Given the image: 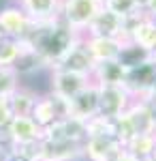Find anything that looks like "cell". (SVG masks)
Wrapping results in <instances>:
<instances>
[{"label":"cell","mask_w":156,"mask_h":161,"mask_svg":"<svg viewBox=\"0 0 156 161\" xmlns=\"http://www.w3.org/2000/svg\"><path fill=\"white\" fill-rule=\"evenodd\" d=\"M79 39L81 37H77L58 17V19H51V22H32L28 35L19 43L34 50L43 58V62L47 64V69H54Z\"/></svg>","instance_id":"1"},{"label":"cell","mask_w":156,"mask_h":161,"mask_svg":"<svg viewBox=\"0 0 156 161\" xmlns=\"http://www.w3.org/2000/svg\"><path fill=\"white\" fill-rule=\"evenodd\" d=\"M103 4L96 0H62L60 2V19L71 28L77 37H84L90 22L94 19Z\"/></svg>","instance_id":"2"},{"label":"cell","mask_w":156,"mask_h":161,"mask_svg":"<svg viewBox=\"0 0 156 161\" xmlns=\"http://www.w3.org/2000/svg\"><path fill=\"white\" fill-rule=\"evenodd\" d=\"M156 82V60L150 58V60L141 62L137 67H133L126 71L124 75V90L131 95L133 99H143L145 95L152 90Z\"/></svg>","instance_id":"3"},{"label":"cell","mask_w":156,"mask_h":161,"mask_svg":"<svg viewBox=\"0 0 156 161\" xmlns=\"http://www.w3.org/2000/svg\"><path fill=\"white\" fill-rule=\"evenodd\" d=\"M66 116H69V101L51 95L49 90L45 95H39L36 97L34 105H32V112H30V118L41 129H45L54 120H60V118H66Z\"/></svg>","instance_id":"4"},{"label":"cell","mask_w":156,"mask_h":161,"mask_svg":"<svg viewBox=\"0 0 156 161\" xmlns=\"http://www.w3.org/2000/svg\"><path fill=\"white\" fill-rule=\"evenodd\" d=\"M86 123L75 118V116H66L60 120H54L43 129V137L41 140H54V142H75V144H84L86 142Z\"/></svg>","instance_id":"5"},{"label":"cell","mask_w":156,"mask_h":161,"mask_svg":"<svg viewBox=\"0 0 156 161\" xmlns=\"http://www.w3.org/2000/svg\"><path fill=\"white\" fill-rule=\"evenodd\" d=\"M49 92L60 97L64 101H71L79 90H84L90 84V77L86 75H77L71 71H62V69H49Z\"/></svg>","instance_id":"6"},{"label":"cell","mask_w":156,"mask_h":161,"mask_svg":"<svg viewBox=\"0 0 156 161\" xmlns=\"http://www.w3.org/2000/svg\"><path fill=\"white\" fill-rule=\"evenodd\" d=\"M133 97L124 86H98V116L116 118L128 110Z\"/></svg>","instance_id":"7"},{"label":"cell","mask_w":156,"mask_h":161,"mask_svg":"<svg viewBox=\"0 0 156 161\" xmlns=\"http://www.w3.org/2000/svg\"><path fill=\"white\" fill-rule=\"evenodd\" d=\"M30 26H32V19L22 11L19 4H9V7L0 9V32H2V37L22 41L28 35Z\"/></svg>","instance_id":"8"},{"label":"cell","mask_w":156,"mask_h":161,"mask_svg":"<svg viewBox=\"0 0 156 161\" xmlns=\"http://www.w3.org/2000/svg\"><path fill=\"white\" fill-rule=\"evenodd\" d=\"M96 114H98V86L90 80V84L69 101V116H75L86 123Z\"/></svg>","instance_id":"9"},{"label":"cell","mask_w":156,"mask_h":161,"mask_svg":"<svg viewBox=\"0 0 156 161\" xmlns=\"http://www.w3.org/2000/svg\"><path fill=\"white\" fill-rule=\"evenodd\" d=\"M88 37H107V39H120L124 41L122 35V17L116 13L107 11L105 7H101L98 13L94 15V19L90 22L88 30H86Z\"/></svg>","instance_id":"10"},{"label":"cell","mask_w":156,"mask_h":161,"mask_svg":"<svg viewBox=\"0 0 156 161\" xmlns=\"http://www.w3.org/2000/svg\"><path fill=\"white\" fill-rule=\"evenodd\" d=\"M81 43L88 50V54L92 56V60L96 62H107V60H118L122 52V45L124 41L120 39H107V37H88L84 35L81 37Z\"/></svg>","instance_id":"11"},{"label":"cell","mask_w":156,"mask_h":161,"mask_svg":"<svg viewBox=\"0 0 156 161\" xmlns=\"http://www.w3.org/2000/svg\"><path fill=\"white\" fill-rule=\"evenodd\" d=\"M54 69H62V71H71V73L90 77V75H92V69H94V60H92V56L88 54V50L84 47V43H81V39H79L71 50L64 54V58H62Z\"/></svg>","instance_id":"12"},{"label":"cell","mask_w":156,"mask_h":161,"mask_svg":"<svg viewBox=\"0 0 156 161\" xmlns=\"http://www.w3.org/2000/svg\"><path fill=\"white\" fill-rule=\"evenodd\" d=\"M81 159H84L81 144L41 140V161H81Z\"/></svg>","instance_id":"13"},{"label":"cell","mask_w":156,"mask_h":161,"mask_svg":"<svg viewBox=\"0 0 156 161\" xmlns=\"http://www.w3.org/2000/svg\"><path fill=\"white\" fill-rule=\"evenodd\" d=\"M120 148H122V146L111 136L88 137L84 144H81L84 161H111V159H113V155H116Z\"/></svg>","instance_id":"14"},{"label":"cell","mask_w":156,"mask_h":161,"mask_svg":"<svg viewBox=\"0 0 156 161\" xmlns=\"http://www.w3.org/2000/svg\"><path fill=\"white\" fill-rule=\"evenodd\" d=\"M9 136L13 137L15 146L19 144H30V142H39L43 137V129L30 118V116H15L11 125L7 127Z\"/></svg>","instance_id":"15"},{"label":"cell","mask_w":156,"mask_h":161,"mask_svg":"<svg viewBox=\"0 0 156 161\" xmlns=\"http://www.w3.org/2000/svg\"><path fill=\"white\" fill-rule=\"evenodd\" d=\"M62 0H19L17 4L32 22H51L60 17Z\"/></svg>","instance_id":"16"},{"label":"cell","mask_w":156,"mask_h":161,"mask_svg":"<svg viewBox=\"0 0 156 161\" xmlns=\"http://www.w3.org/2000/svg\"><path fill=\"white\" fill-rule=\"evenodd\" d=\"M126 69L118 60H107V62H96L90 80L96 86H122L124 84Z\"/></svg>","instance_id":"17"},{"label":"cell","mask_w":156,"mask_h":161,"mask_svg":"<svg viewBox=\"0 0 156 161\" xmlns=\"http://www.w3.org/2000/svg\"><path fill=\"white\" fill-rule=\"evenodd\" d=\"M126 116H128L133 129H135V136L137 133H156L154 118H152L143 99H133L128 110H126Z\"/></svg>","instance_id":"18"},{"label":"cell","mask_w":156,"mask_h":161,"mask_svg":"<svg viewBox=\"0 0 156 161\" xmlns=\"http://www.w3.org/2000/svg\"><path fill=\"white\" fill-rule=\"evenodd\" d=\"M19 45H22V52H19L17 60L13 64V69L17 71L19 77H28V75H34V73H39V71H43V69H47V64L43 62V58H41L34 50H30L24 43H19Z\"/></svg>","instance_id":"19"},{"label":"cell","mask_w":156,"mask_h":161,"mask_svg":"<svg viewBox=\"0 0 156 161\" xmlns=\"http://www.w3.org/2000/svg\"><path fill=\"white\" fill-rule=\"evenodd\" d=\"M36 97H39V92L32 90V88H26V86L17 88L11 97H9V105H11L13 118H15V116H30Z\"/></svg>","instance_id":"20"},{"label":"cell","mask_w":156,"mask_h":161,"mask_svg":"<svg viewBox=\"0 0 156 161\" xmlns=\"http://www.w3.org/2000/svg\"><path fill=\"white\" fill-rule=\"evenodd\" d=\"M128 41H133L135 45H139V47H143L145 52L152 54V52L156 50V19L145 17L143 22L133 30V35H131Z\"/></svg>","instance_id":"21"},{"label":"cell","mask_w":156,"mask_h":161,"mask_svg":"<svg viewBox=\"0 0 156 161\" xmlns=\"http://www.w3.org/2000/svg\"><path fill=\"white\" fill-rule=\"evenodd\" d=\"M150 58H152L150 52H145L143 47L135 45L133 41H124L122 52H120V56H118V62L128 71V69H133V67H137V64H141L145 60H150Z\"/></svg>","instance_id":"22"},{"label":"cell","mask_w":156,"mask_h":161,"mask_svg":"<svg viewBox=\"0 0 156 161\" xmlns=\"http://www.w3.org/2000/svg\"><path fill=\"white\" fill-rule=\"evenodd\" d=\"M154 146H156V133H137L124 148L131 155H135L137 159H145V157H152Z\"/></svg>","instance_id":"23"},{"label":"cell","mask_w":156,"mask_h":161,"mask_svg":"<svg viewBox=\"0 0 156 161\" xmlns=\"http://www.w3.org/2000/svg\"><path fill=\"white\" fill-rule=\"evenodd\" d=\"M22 86V77L13 67H0V97H11Z\"/></svg>","instance_id":"24"},{"label":"cell","mask_w":156,"mask_h":161,"mask_svg":"<svg viewBox=\"0 0 156 161\" xmlns=\"http://www.w3.org/2000/svg\"><path fill=\"white\" fill-rule=\"evenodd\" d=\"M22 52L19 41L9 37H0V67H13Z\"/></svg>","instance_id":"25"},{"label":"cell","mask_w":156,"mask_h":161,"mask_svg":"<svg viewBox=\"0 0 156 161\" xmlns=\"http://www.w3.org/2000/svg\"><path fill=\"white\" fill-rule=\"evenodd\" d=\"M111 118H105V116H92L90 120H86V136L88 137H96V136H111ZM86 137V140H88Z\"/></svg>","instance_id":"26"},{"label":"cell","mask_w":156,"mask_h":161,"mask_svg":"<svg viewBox=\"0 0 156 161\" xmlns=\"http://www.w3.org/2000/svg\"><path fill=\"white\" fill-rule=\"evenodd\" d=\"M103 7H105L107 11L124 17V15H128V13L137 11V9L141 7V2H139V0H105Z\"/></svg>","instance_id":"27"},{"label":"cell","mask_w":156,"mask_h":161,"mask_svg":"<svg viewBox=\"0 0 156 161\" xmlns=\"http://www.w3.org/2000/svg\"><path fill=\"white\" fill-rule=\"evenodd\" d=\"M13 120V112L9 105V97H0V129H7Z\"/></svg>","instance_id":"28"},{"label":"cell","mask_w":156,"mask_h":161,"mask_svg":"<svg viewBox=\"0 0 156 161\" xmlns=\"http://www.w3.org/2000/svg\"><path fill=\"white\" fill-rule=\"evenodd\" d=\"M111 161H139V159H137L135 155H131L126 148H120L116 155H113V159H111Z\"/></svg>","instance_id":"29"},{"label":"cell","mask_w":156,"mask_h":161,"mask_svg":"<svg viewBox=\"0 0 156 161\" xmlns=\"http://www.w3.org/2000/svg\"><path fill=\"white\" fill-rule=\"evenodd\" d=\"M143 11L148 13V17H152V19H156V0H143Z\"/></svg>","instance_id":"30"},{"label":"cell","mask_w":156,"mask_h":161,"mask_svg":"<svg viewBox=\"0 0 156 161\" xmlns=\"http://www.w3.org/2000/svg\"><path fill=\"white\" fill-rule=\"evenodd\" d=\"M145 105H148V110H150V114H152V118H154V125H156V99H152V97H143Z\"/></svg>","instance_id":"31"},{"label":"cell","mask_w":156,"mask_h":161,"mask_svg":"<svg viewBox=\"0 0 156 161\" xmlns=\"http://www.w3.org/2000/svg\"><path fill=\"white\" fill-rule=\"evenodd\" d=\"M0 161H13V153L11 150H2L0 148Z\"/></svg>","instance_id":"32"},{"label":"cell","mask_w":156,"mask_h":161,"mask_svg":"<svg viewBox=\"0 0 156 161\" xmlns=\"http://www.w3.org/2000/svg\"><path fill=\"white\" fill-rule=\"evenodd\" d=\"M145 97H152V99H156V82H154V86H152V90H150Z\"/></svg>","instance_id":"33"},{"label":"cell","mask_w":156,"mask_h":161,"mask_svg":"<svg viewBox=\"0 0 156 161\" xmlns=\"http://www.w3.org/2000/svg\"><path fill=\"white\" fill-rule=\"evenodd\" d=\"M152 159L156 161V146H154V153H152Z\"/></svg>","instance_id":"34"},{"label":"cell","mask_w":156,"mask_h":161,"mask_svg":"<svg viewBox=\"0 0 156 161\" xmlns=\"http://www.w3.org/2000/svg\"><path fill=\"white\" fill-rule=\"evenodd\" d=\"M152 58H154V60H156V50H154V52H152Z\"/></svg>","instance_id":"35"},{"label":"cell","mask_w":156,"mask_h":161,"mask_svg":"<svg viewBox=\"0 0 156 161\" xmlns=\"http://www.w3.org/2000/svg\"><path fill=\"white\" fill-rule=\"evenodd\" d=\"M96 2H101V4H103V2H105V0H96Z\"/></svg>","instance_id":"36"},{"label":"cell","mask_w":156,"mask_h":161,"mask_svg":"<svg viewBox=\"0 0 156 161\" xmlns=\"http://www.w3.org/2000/svg\"><path fill=\"white\" fill-rule=\"evenodd\" d=\"M13 2H19V0H13Z\"/></svg>","instance_id":"37"},{"label":"cell","mask_w":156,"mask_h":161,"mask_svg":"<svg viewBox=\"0 0 156 161\" xmlns=\"http://www.w3.org/2000/svg\"><path fill=\"white\" fill-rule=\"evenodd\" d=\"M0 37H2V32H0Z\"/></svg>","instance_id":"38"}]
</instances>
